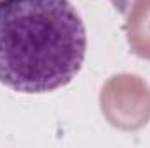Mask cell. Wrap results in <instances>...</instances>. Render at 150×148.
<instances>
[{
  "label": "cell",
  "mask_w": 150,
  "mask_h": 148,
  "mask_svg": "<svg viewBox=\"0 0 150 148\" xmlns=\"http://www.w3.org/2000/svg\"><path fill=\"white\" fill-rule=\"evenodd\" d=\"M84 23L68 0H0V82L19 92H51L79 75Z\"/></svg>",
  "instance_id": "cell-1"
}]
</instances>
